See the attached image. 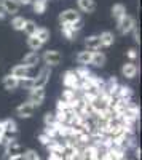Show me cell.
I'll list each match as a JSON object with an SVG mask.
<instances>
[{
	"instance_id": "obj_1",
	"label": "cell",
	"mask_w": 142,
	"mask_h": 160,
	"mask_svg": "<svg viewBox=\"0 0 142 160\" xmlns=\"http://www.w3.org/2000/svg\"><path fill=\"white\" fill-rule=\"evenodd\" d=\"M110 98L112 96H107V95H104V93H99V95H96L91 101H89V108L93 109V112H96V114H107L109 112V109H110Z\"/></svg>"
},
{
	"instance_id": "obj_3",
	"label": "cell",
	"mask_w": 142,
	"mask_h": 160,
	"mask_svg": "<svg viewBox=\"0 0 142 160\" xmlns=\"http://www.w3.org/2000/svg\"><path fill=\"white\" fill-rule=\"evenodd\" d=\"M82 16H80V13L73 10V8H69V10H64L61 15H59V21L61 24H75L77 21H80Z\"/></svg>"
},
{
	"instance_id": "obj_34",
	"label": "cell",
	"mask_w": 142,
	"mask_h": 160,
	"mask_svg": "<svg viewBox=\"0 0 142 160\" xmlns=\"http://www.w3.org/2000/svg\"><path fill=\"white\" fill-rule=\"evenodd\" d=\"M50 141H53V139H50V138L45 135V133H42V135H40V142H42V144H45V146H48V144H50Z\"/></svg>"
},
{
	"instance_id": "obj_16",
	"label": "cell",
	"mask_w": 142,
	"mask_h": 160,
	"mask_svg": "<svg viewBox=\"0 0 142 160\" xmlns=\"http://www.w3.org/2000/svg\"><path fill=\"white\" fill-rule=\"evenodd\" d=\"M38 61H40V56H38V53H37V51H31V53H27V55L24 56L22 64H24V66H27V68H34V66L38 64Z\"/></svg>"
},
{
	"instance_id": "obj_2",
	"label": "cell",
	"mask_w": 142,
	"mask_h": 160,
	"mask_svg": "<svg viewBox=\"0 0 142 160\" xmlns=\"http://www.w3.org/2000/svg\"><path fill=\"white\" fill-rule=\"evenodd\" d=\"M2 130H3V138L5 141H10L16 136V133H18V125L16 122L13 118H7L2 122Z\"/></svg>"
},
{
	"instance_id": "obj_27",
	"label": "cell",
	"mask_w": 142,
	"mask_h": 160,
	"mask_svg": "<svg viewBox=\"0 0 142 160\" xmlns=\"http://www.w3.org/2000/svg\"><path fill=\"white\" fill-rule=\"evenodd\" d=\"M62 34H64V37H66V38L72 40L75 37L77 31L72 28V24H62Z\"/></svg>"
},
{
	"instance_id": "obj_15",
	"label": "cell",
	"mask_w": 142,
	"mask_h": 160,
	"mask_svg": "<svg viewBox=\"0 0 142 160\" xmlns=\"http://www.w3.org/2000/svg\"><path fill=\"white\" fill-rule=\"evenodd\" d=\"M2 83H3L5 90H8V91H13V90H16V88L19 87V80H18L16 77H13V75L10 74V75H5V77H3Z\"/></svg>"
},
{
	"instance_id": "obj_4",
	"label": "cell",
	"mask_w": 142,
	"mask_h": 160,
	"mask_svg": "<svg viewBox=\"0 0 142 160\" xmlns=\"http://www.w3.org/2000/svg\"><path fill=\"white\" fill-rule=\"evenodd\" d=\"M62 83L69 90H77V88H80V77L77 75L75 71H67L62 75Z\"/></svg>"
},
{
	"instance_id": "obj_30",
	"label": "cell",
	"mask_w": 142,
	"mask_h": 160,
	"mask_svg": "<svg viewBox=\"0 0 142 160\" xmlns=\"http://www.w3.org/2000/svg\"><path fill=\"white\" fill-rule=\"evenodd\" d=\"M19 87L26 88V90H32L34 88V77H26L19 80Z\"/></svg>"
},
{
	"instance_id": "obj_20",
	"label": "cell",
	"mask_w": 142,
	"mask_h": 160,
	"mask_svg": "<svg viewBox=\"0 0 142 160\" xmlns=\"http://www.w3.org/2000/svg\"><path fill=\"white\" fill-rule=\"evenodd\" d=\"M115 93H117L118 99H123V101H130V98L133 96V90L130 87H118Z\"/></svg>"
},
{
	"instance_id": "obj_18",
	"label": "cell",
	"mask_w": 142,
	"mask_h": 160,
	"mask_svg": "<svg viewBox=\"0 0 142 160\" xmlns=\"http://www.w3.org/2000/svg\"><path fill=\"white\" fill-rule=\"evenodd\" d=\"M91 58H93V51H80L78 55H77V62H78L80 66H88L91 64Z\"/></svg>"
},
{
	"instance_id": "obj_8",
	"label": "cell",
	"mask_w": 142,
	"mask_h": 160,
	"mask_svg": "<svg viewBox=\"0 0 142 160\" xmlns=\"http://www.w3.org/2000/svg\"><path fill=\"white\" fill-rule=\"evenodd\" d=\"M50 75H51V71L46 66V68H43L40 72H38V75L34 78V88H45V85L50 80Z\"/></svg>"
},
{
	"instance_id": "obj_13",
	"label": "cell",
	"mask_w": 142,
	"mask_h": 160,
	"mask_svg": "<svg viewBox=\"0 0 142 160\" xmlns=\"http://www.w3.org/2000/svg\"><path fill=\"white\" fill-rule=\"evenodd\" d=\"M85 45H86V50H88V51H97V50L102 47L99 35H89V37H86Z\"/></svg>"
},
{
	"instance_id": "obj_28",
	"label": "cell",
	"mask_w": 142,
	"mask_h": 160,
	"mask_svg": "<svg viewBox=\"0 0 142 160\" xmlns=\"http://www.w3.org/2000/svg\"><path fill=\"white\" fill-rule=\"evenodd\" d=\"M27 35H34L35 31H37V24L32 21V19H26V24H24V29H22Z\"/></svg>"
},
{
	"instance_id": "obj_6",
	"label": "cell",
	"mask_w": 142,
	"mask_h": 160,
	"mask_svg": "<svg viewBox=\"0 0 142 160\" xmlns=\"http://www.w3.org/2000/svg\"><path fill=\"white\" fill-rule=\"evenodd\" d=\"M3 146H5V155H7V158H8V157H15V155H22V154H24V148H22L18 141H15V139L7 141Z\"/></svg>"
},
{
	"instance_id": "obj_17",
	"label": "cell",
	"mask_w": 142,
	"mask_h": 160,
	"mask_svg": "<svg viewBox=\"0 0 142 160\" xmlns=\"http://www.w3.org/2000/svg\"><path fill=\"white\" fill-rule=\"evenodd\" d=\"M77 5L78 8L85 13H93L96 10V2L94 0H77Z\"/></svg>"
},
{
	"instance_id": "obj_33",
	"label": "cell",
	"mask_w": 142,
	"mask_h": 160,
	"mask_svg": "<svg viewBox=\"0 0 142 160\" xmlns=\"http://www.w3.org/2000/svg\"><path fill=\"white\" fill-rule=\"evenodd\" d=\"M48 160H64L62 152H48Z\"/></svg>"
},
{
	"instance_id": "obj_21",
	"label": "cell",
	"mask_w": 142,
	"mask_h": 160,
	"mask_svg": "<svg viewBox=\"0 0 142 160\" xmlns=\"http://www.w3.org/2000/svg\"><path fill=\"white\" fill-rule=\"evenodd\" d=\"M48 7V0H32V8L37 15H43Z\"/></svg>"
},
{
	"instance_id": "obj_24",
	"label": "cell",
	"mask_w": 142,
	"mask_h": 160,
	"mask_svg": "<svg viewBox=\"0 0 142 160\" xmlns=\"http://www.w3.org/2000/svg\"><path fill=\"white\" fill-rule=\"evenodd\" d=\"M34 35L40 40L42 43H45V42H48V40H50V31L46 28H37V31H35Z\"/></svg>"
},
{
	"instance_id": "obj_14",
	"label": "cell",
	"mask_w": 142,
	"mask_h": 160,
	"mask_svg": "<svg viewBox=\"0 0 142 160\" xmlns=\"http://www.w3.org/2000/svg\"><path fill=\"white\" fill-rule=\"evenodd\" d=\"M137 71L139 69H137V66L134 62H126V64H123V68H121V74L126 78H134L137 75Z\"/></svg>"
},
{
	"instance_id": "obj_22",
	"label": "cell",
	"mask_w": 142,
	"mask_h": 160,
	"mask_svg": "<svg viewBox=\"0 0 142 160\" xmlns=\"http://www.w3.org/2000/svg\"><path fill=\"white\" fill-rule=\"evenodd\" d=\"M99 38H101L102 47H110V45H113V42H115V35H113L112 32H109V31H104V32L99 35Z\"/></svg>"
},
{
	"instance_id": "obj_10",
	"label": "cell",
	"mask_w": 142,
	"mask_h": 160,
	"mask_svg": "<svg viewBox=\"0 0 142 160\" xmlns=\"http://www.w3.org/2000/svg\"><path fill=\"white\" fill-rule=\"evenodd\" d=\"M0 7H2V10L5 13H8V15H16L21 8L18 0H0Z\"/></svg>"
},
{
	"instance_id": "obj_36",
	"label": "cell",
	"mask_w": 142,
	"mask_h": 160,
	"mask_svg": "<svg viewBox=\"0 0 142 160\" xmlns=\"http://www.w3.org/2000/svg\"><path fill=\"white\" fill-rule=\"evenodd\" d=\"M128 56H130V58H136V56H137V53H136V50H134V48H131L130 51H128Z\"/></svg>"
},
{
	"instance_id": "obj_26",
	"label": "cell",
	"mask_w": 142,
	"mask_h": 160,
	"mask_svg": "<svg viewBox=\"0 0 142 160\" xmlns=\"http://www.w3.org/2000/svg\"><path fill=\"white\" fill-rule=\"evenodd\" d=\"M24 24H26V19L22 16H15L11 19V26H13V29H15V31H22Z\"/></svg>"
},
{
	"instance_id": "obj_9",
	"label": "cell",
	"mask_w": 142,
	"mask_h": 160,
	"mask_svg": "<svg viewBox=\"0 0 142 160\" xmlns=\"http://www.w3.org/2000/svg\"><path fill=\"white\" fill-rule=\"evenodd\" d=\"M43 61L46 62L48 68L50 66H58L62 61V55L59 51H56V50H48V51H45V55H43Z\"/></svg>"
},
{
	"instance_id": "obj_38",
	"label": "cell",
	"mask_w": 142,
	"mask_h": 160,
	"mask_svg": "<svg viewBox=\"0 0 142 160\" xmlns=\"http://www.w3.org/2000/svg\"><path fill=\"white\" fill-rule=\"evenodd\" d=\"M7 160H24L22 155H15V157H8Z\"/></svg>"
},
{
	"instance_id": "obj_5",
	"label": "cell",
	"mask_w": 142,
	"mask_h": 160,
	"mask_svg": "<svg viewBox=\"0 0 142 160\" xmlns=\"http://www.w3.org/2000/svg\"><path fill=\"white\" fill-rule=\"evenodd\" d=\"M134 28H136V21H134L133 16L125 15L123 18L118 19V31H120V34H123V35L130 34V32H133Z\"/></svg>"
},
{
	"instance_id": "obj_31",
	"label": "cell",
	"mask_w": 142,
	"mask_h": 160,
	"mask_svg": "<svg viewBox=\"0 0 142 160\" xmlns=\"http://www.w3.org/2000/svg\"><path fill=\"white\" fill-rule=\"evenodd\" d=\"M75 99V90H66V91H64L62 93V99L61 101H66V102H72Z\"/></svg>"
},
{
	"instance_id": "obj_37",
	"label": "cell",
	"mask_w": 142,
	"mask_h": 160,
	"mask_svg": "<svg viewBox=\"0 0 142 160\" xmlns=\"http://www.w3.org/2000/svg\"><path fill=\"white\" fill-rule=\"evenodd\" d=\"M18 3L19 5H29V3H32V0H18Z\"/></svg>"
},
{
	"instance_id": "obj_12",
	"label": "cell",
	"mask_w": 142,
	"mask_h": 160,
	"mask_svg": "<svg viewBox=\"0 0 142 160\" xmlns=\"http://www.w3.org/2000/svg\"><path fill=\"white\" fill-rule=\"evenodd\" d=\"M29 72H31V68H27V66H24V64H18V66H15V68L11 69V75L16 77L18 80L29 77Z\"/></svg>"
},
{
	"instance_id": "obj_39",
	"label": "cell",
	"mask_w": 142,
	"mask_h": 160,
	"mask_svg": "<svg viewBox=\"0 0 142 160\" xmlns=\"http://www.w3.org/2000/svg\"><path fill=\"white\" fill-rule=\"evenodd\" d=\"M125 160H126V158H125Z\"/></svg>"
},
{
	"instance_id": "obj_29",
	"label": "cell",
	"mask_w": 142,
	"mask_h": 160,
	"mask_svg": "<svg viewBox=\"0 0 142 160\" xmlns=\"http://www.w3.org/2000/svg\"><path fill=\"white\" fill-rule=\"evenodd\" d=\"M22 157H24V160H42V157L38 155L34 149H27V151H24Z\"/></svg>"
},
{
	"instance_id": "obj_32",
	"label": "cell",
	"mask_w": 142,
	"mask_h": 160,
	"mask_svg": "<svg viewBox=\"0 0 142 160\" xmlns=\"http://www.w3.org/2000/svg\"><path fill=\"white\" fill-rule=\"evenodd\" d=\"M43 122H45V125H46V127H53V125H56V123H58V122H56V115H54V114H51V112L45 114Z\"/></svg>"
},
{
	"instance_id": "obj_25",
	"label": "cell",
	"mask_w": 142,
	"mask_h": 160,
	"mask_svg": "<svg viewBox=\"0 0 142 160\" xmlns=\"http://www.w3.org/2000/svg\"><path fill=\"white\" fill-rule=\"evenodd\" d=\"M27 47H29L32 51H37V50H40V48L43 47V43H42L35 35H29V37H27Z\"/></svg>"
},
{
	"instance_id": "obj_19",
	"label": "cell",
	"mask_w": 142,
	"mask_h": 160,
	"mask_svg": "<svg viewBox=\"0 0 142 160\" xmlns=\"http://www.w3.org/2000/svg\"><path fill=\"white\" fill-rule=\"evenodd\" d=\"M107 58L104 53H101V51H93V58H91V64L96 66V68H102V66L106 64Z\"/></svg>"
},
{
	"instance_id": "obj_23",
	"label": "cell",
	"mask_w": 142,
	"mask_h": 160,
	"mask_svg": "<svg viewBox=\"0 0 142 160\" xmlns=\"http://www.w3.org/2000/svg\"><path fill=\"white\" fill-rule=\"evenodd\" d=\"M126 15V8H125V5H121V3H115L113 7H112V16L115 18V19H120V18H123Z\"/></svg>"
},
{
	"instance_id": "obj_11",
	"label": "cell",
	"mask_w": 142,
	"mask_h": 160,
	"mask_svg": "<svg viewBox=\"0 0 142 160\" xmlns=\"http://www.w3.org/2000/svg\"><path fill=\"white\" fill-rule=\"evenodd\" d=\"M34 111H35V108L27 101V102H22V104H19L18 106V109H16V114L19 115V117H22V118H29V117H32L34 115Z\"/></svg>"
},
{
	"instance_id": "obj_7",
	"label": "cell",
	"mask_w": 142,
	"mask_h": 160,
	"mask_svg": "<svg viewBox=\"0 0 142 160\" xmlns=\"http://www.w3.org/2000/svg\"><path fill=\"white\" fill-rule=\"evenodd\" d=\"M45 96H46V93H45V88H32L29 91V102L34 106H40L43 101H45Z\"/></svg>"
},
{
	"instance_id": "obj_35",
	"label": "cell",
	"mask_w": 142,
	"mask_h": 160,
	"mask_svg": "<svg viewBox=\"0 0 142 160\" xmlns=\"http://www.w3.org/2000/svg\"><path fill=\"white\" fill-rule=\"evenodd\" d=\"M5 138H3V130H2V122H0V144H5Z\"/></svg>"
}]
</instances>
